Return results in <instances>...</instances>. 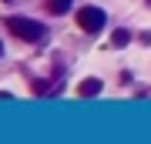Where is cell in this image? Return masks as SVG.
Wrapping results in <instances>:
<instances>
[{
  "instance_id": "obj_3",
  "label": "cell",
  "mask_w": 151,
  "mask_h": 144,
  "mask_svg": "<svg viewBox=\"0 0 151 144\" xmlns=\"http://www.w3.org/2000/svg\"><path fill=\"white\" fill-rule=\"evenodd\" d=\"M101 91H104V80L101 77H87V80L77 84V94H81V97H97Z\"/></svg>"
},
{
  "instance_id": "obj_5",
  "label": "cell",
  "mask_w": 151,
  "mask_h": 144,
  "mask_svg": "<svg viewBox=\"0 0 151 144\" xmlns=\"http://www.w3.org/2000/svg\"><path fill=\"white\" fill-rule=\"evenodd\" d=\"M47 10L50 14H64V10H70V0H47Z\"/></svg>"
},
{
  "instance_id": "obj_2",
  "label": "cell",
  "mask_w": 151,
  "mask_h": 144,
  "mask_svg": "<svg viewBox=\"0 0 151 144\" xmlns=\"http://www.w3.org/2000/svg\"><path fill=\"white\" fill-rule=\"evenodd\" d=\"M77 27H81L84 34H101L104 27H108V14L101 10V7H94V4H87L77 10Z\"/></svg>"
},
{
  "instance_id": "obj_4",
  "label": "cell",
  "mask_w": 151,
  "mask_h": 144,
  "mask_svg": "<svg viewBox=\"0 0 151 144\" xmlns=\"http://www.w3.org/2000/svg\"><path fill=\"white\" fill-rule=\"evenodd\" d=\"M128 44H131V30H124V27H121V30H114V34H111V47H114V50L128 47Z\"/></svg>"
},
{
  "instance_id": "obj_6",
  "label": "cell",
  "mask_w": 151,
  "mask_h": 144,
  "mask_svg": "<svg viewBox=\"0 0 151 144\" xmlns=\"http://www.w3.org/2000/svg\"><path fill=\"white\" fill-rule=\"evenodd\" d=\"M0 57H4V40H0Z\"/></svg>"
},
{
  "instance_id": "obj_1",
  "label": "cell",
  "mask_w": 151,
  "mask_h": 144,
  "mask_svg": "<svg viewBox=\"0 0 151 144\" xmlns=\"http://www.w3.org/2000/svg\"><path fill=\"white\" fill-rule=\"evenodd\" d=\"M4 27L14 34V37H20V40H27V44H34V40H40L44 34H47V27H44L40 20H30V17H20V14H10L4 20Z\"/></svg>"
}]
</instances>
